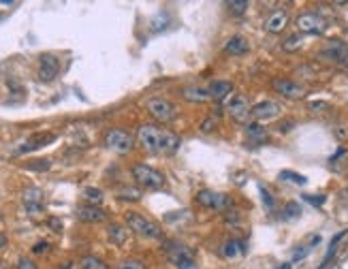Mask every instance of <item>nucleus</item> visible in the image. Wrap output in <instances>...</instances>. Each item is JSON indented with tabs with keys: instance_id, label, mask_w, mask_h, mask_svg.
Returning a JSON list of instances; mask_svg holds the SVG:
<instances>
[{
	"instance_id": "f257e3e1",
	"label": "nucleus",
	"mask_w": 348,
	"mask_h": 269,
	"mask_svg": "<svg viewBox=\"0 0 348 269\" xmlns=\"http://www.w3.org/2000/svg\"><path fill=\"white\" fill-rule=\"evenodd\" d=\"M137 141L143 145V150L152 154H175L182 145L177 134H173L167 128L154 126V124H143L137 128Z\"/></svg>"
},
{
	"instance_id": "f03ea898",
	"label": "nucleus",
	"mask_w": 348,
	"mask_h": 269,
	"mask_svg": "<svg viewBox=\"0 0 348 269\" xmlns=\"http://www.w3.org/2000/svg\"><path fill=\"white\" fill-rule=\"evenodd\" d=\"M126 224L133 233H137L139 237H145V239H160V237H163V231H160L158 224L147 220V218L141 216L139 211H128Z\"/></svg>"
},
{
	"instance_id": "7ed1b4c3",
	"label": "nucleus",
	"mask_w": 348,
	"mask_h": 269,
	"mask_svg": "<svg viewBox=\"0 0 348 269\" xmlns=\"http://www.w3.org/2000/svg\"><path fill=\"white\" fill-rule=\"evenodd\" d=\"M147 113L152 115L160 124H169L177 118V107L173 105L169 99H163V96H156V99L147 101Z\"/></svg>"
},
{
	"instance_id": "20e7f679",
	"label": "nucleus",
	"mask_w": 348,
	"mask_h": 269,
	"mask_svg": "<svg viewBox=\"0 0 348 269\" xmlns=\"http://www.w3.org/2000/svg\"><path fill=\"white\" fill-rule=\"evenodd\" d=\"M318 58L325 62L338 64V67H348V43L344 41H329L318 51Z\"/></svg>"
},
{
	"instance_id": "39448f33",
	"label": "nucleus",
	"mask_w": 348,
	"mask_h": 269,
	"mask_svg": "<svg viewBox=\"0 0 348 269\" xmlns=\"http://www.w3.org/2000/svg\"><path fill=\"white\" fill-rule=\"evenodd\" d=\"M133 177L137 179L139 186L143 188H160L165 184V175L160 171H156L154 167H147V165H135L133 167Z\"/></svg>"
},
{
	"instance_id": "423d86ee",
	"label": "nucleus",
	"mask_w": 348,
	"mask_h": 269,
	"mask_svg": "<svg viewBox=\"0 0 348 269\" xmlns=\"http://www.w3.org/2000/svg\"><path fill=\"white\" fill-rule=\"evenodd\" d=\"M105 145L111 152L118 154H128L135 145V139L128 134L126 131H120V128H111V131L105 133Z\"/></svg>"
},
{
	"instance_id": "0eeeda50",
	"label": "nucleus",
	"mask_w": 348,
	"mask_h": 269,
	"mask_svg": "<svg viewBox=\"0 0 348 269\" xmlns=\"http://www.w3.org/2000/svg\"><path fill=\"white\" fill-rule=\"evenodd\" d=\"M58 73H60V60L54 54H43L38 58V79L49 83L54 81Z\"/></svg>"
},
{
	"instance_id": "6e6552de",
	"label": "nucleus",
	"mask_w": 348,
	"mask_h": 269,
	"mask_svg": "<svg viewBox=\"0 0 348 269\" xmlns=\"http://www.w3.org/2000/svg\"><path fill=\"white\" fill-rule=\"evenodd\" d=\"M272 86H274V90L278 94H282L284 99H293V101H299V99H304V96L308 94V90L304 86H299V83H295L291 79H282V77L274 79Z\"/></svg>"
},
{
	"instance_id": "1a4fd4ad",
	"label": "nucleus",
	"mask_w": 348,
	"mask_h": 269,
	"mask_svg": "<svg viewBox=\"0 0 348 269\" xmlns=\"http://www.w3.org/2000/svg\"><path fill=\"white\" fill-rule=\"evenodd\" d=\"M297 28L299 32H306V34H318L327 28V22L318 13H301L297 17Z\"/></svg>"
},
{
	"instance_id": "9d476101",
	"label": "nucleus",
	"mask_w": 348,
	"mask_h": 269,
	"mask_svg": "<svg viewBox=\"0 0 348 269\" xmlns=\"http://www.w3.org/2000/svg\"><path fill=\"white\" fill-rule=\"evenodd\" d=\"M229 113L231 118L235 122H240V124H246L250 120V115H252V109H250V102L244 94H235L233 99L229 102Z\"/></svg>"
},
{
	"instance_id": "9b49d317",
	"label": "nucleus",
	"mask_w": 348,
	"mask_h": 269,
	"mask_svg": "<svg viewBox=\"0 0 348 269\" xmlns=\"http://www.w3.org/2000/svg\"><path fill=\"white\" fill-rule=\"evenodd\" d=\"M197 201L203 205V207H209V209H224L229 203L227 195L222 192H216V190H199L197 192Z\"/></svg>"
},
{
	"instance_id": "f8f14e48",
	"label": "nucleus",
	"mask_w": 348,
	"mask_h": 269,
	"mask_svg": "<svg viewBox=\"0 0 348 269\" xmlns=\"http://www.w3.org/2000/svg\"><path fill=\"white\" fill-rule=\"evenodd\" d=\"M22 203L24 207L28 209V214H38L43 211V190L36 188V186H30L22 192Z\"/></svg>"
},
{
	"instance_id": "ddd939ff",
	"label": "nucleus",
	"mask_w": 348,
	"mask_h": 269,
	"mask_svg": "<svg viewBox=\"0 0 348 269\" xmlns=\"http://www.w3.org/2000/svg\"><path fill=\"white\" fill-rule=\"evenodd\" d=\"M280 113V105L274 101H261L252 107V118L256 122H265V120H274L276 115Z\"/></svg>"
},
{
	"instance_id": "4468645a",
	"label": "nucleus",
	"mask_w": 348,
	"mask_h": 269,
	"mask_svg": "<svg viewBox=\"0 0 348 269\" xmlns=\"http://www.w3.org/2000/svg\"><path fill=\"white\" fill-rule=\"evenodd\" d=\"M77 218L83 222H103L107 218V211L101 209L99 205H81L77 207Z\"/></svg>"
},
{
	"instance_id": "2eb2a0df",
	"label": "nucleus",
	"mask_w": 348,
	"mask_h": 269,
	"mask_svg": "<svg viewBox=\"0 0 348 269\" xmlns=\"http://www.w3.org/2000/svg\"><path fill=\"white\" fill-rule=\"evenodd\" d=\"M56 139V134L51 133H43V134H35V137H30L26 141L24 145L17 147V154H26V152H32V150H38V147H43L45 143H51V141Z\"/></svg>"
},
{
	"instance_id": "dca6fc26",
	"label": "nucleus",
	"mask_w": 348,
	"mask_h": 269,
	"mask_svg": "<svg viewBox=\"0 0 348 269\" xmlns=\"http://www.w3.org/2000/svg\"><path fill=\"white\" fill-rule=\"evenodd\" d=\"M286 24H288V13L278 9V11H274L272 15L267 17L265 28H267V32H282L286 28Z\"/></svg>"
},
{
	"instance_id": "f3484780",
	"label": "nucleus",
	"mask_w": 348,
	"mask_h": 269,
	"mask_svg": "<svg viewBox=\"0 0 348 269\" xmlns=\"http://www.w3.org/2000/svg\"><path fill=\"white\" fill-rule=\"evenodd\" d=\"M208 92H209V99L224 101L231 92H233V83H231V81H211Z\"/></svg>"
},
{
	"instance_id": "a211bd4d",
	"label": "nucleus",
	"mask_w": 348,
	"mask_h": 269,
	"mask_svg": "<svg viewBox=\"0 0 348 269\" xmlns=\"http://www.w3.org/2000/svg\"><path fill=\"white\" fill-rule=\"evenodd\" d=\"M182 96L188 102H205L209 99V92L205 88H199V86H188L182 90Z\"/></svg>"
},
{
	"instance_id": "6ab92c4d",
	"label": "nucleus",
	"mask_w": 348,
	"mask_h": 269,
	"mask_svg": "<svg viewBox=\"0 0 348 269\" xmlns=\"http://www.w3.org/2000/svg\"><path fill=\"white\" fill-rule=\"evenodd\" d=\"M248 49H250V45L244 36H233L224 45V51H227V54H233V56H242V54H246Z\"/></svg>"
},
{
	"instance_id": "aec40b11",
	"label": "nucleus",
	"mask_w": 348,
	"mask_h": 269,
	"mask_svg": "<svg viewBox=\"0 0 348 269\" xmlns=\"http://www.w3.org/2000/svg\"><path fill=\"white\" fill-rule=\"evenodd\" d=\"M107 235H109V241H111V243H115V246H124L126 237H128V231L124 227H120V224H109Z\"/></svg>"
},
{
	"instance_id": "412c9836",
	"label": "nucleus",
	"mask_w": 348,
	"mask_h": 269,
	"mask_svg": "<svg viewBox=\"0 0 348 269\" xmlns=\"http://www.w3.org/2000/svg\"><path fill=\"white\" fill-rule=\"evenodd\" d=\"M240 254H246V243L240 241V239H229L224 243V256H229V259H235V256Z\"/></svg>"
},
{
	"instance_id": "4be33fe9",
	"label": "nucleus",
	"mask_w": 348,
	"mask_h": 269,
	"mask_svg": "<svg viewBox=\"0 0 348 269\" xmlns=\"http://www.w3.org/2000/svg\"><path fill=\"white\" fill-rule=\"evenodd\" d=\"M246 133H248L250 139L256 141V143H263V141H267V137H269L267 128H263L261 124H256V122H252V124L246 126Z\"/></svg>"
},
{
	"instance_id": "5701e85b",
	"label": "nucleus",
	"mask_w": 348,
	"mask_h": 269,
	"mask_svg": "<svg viewBox=\"0 0 348 269\" xmlns=\"http://www.w3.org/2000/svg\"><path fill=\"white\" fill-rule=\"evenodd\" d=\"M81 197H83V201H86V205H101V201H103V192L99 188H92V186L83 188Z\"/></svg>"
},
{
	"instance_id": "b1692460",
	"label": "nucleus",
	"mask_w": 348,
	"mask_h": 269,
	"mask_svg": "<svg viewBox=\"0 0 348 269\" xmlns=\"http://www.w3.org/2000/svg\"><path fill=\"white\" fill-rule=\"evenodd\" d=\"M278 177L282 179V182H291V184H297V186H306L308 184V177L299 175V173H295V171H280Z\"/></svg>"
},
{
	"instance_id": "393cba45",
	"label": "nucleus",
	"mask_w": 348,
	"mask_h": 269,
	"mask_svg": "<svg viewBox=\"0 0 348 269\" xmlns=\"http://www.w3.org/2000/svg\"><path fill=\"white\" fill-rule=\"evenodd\" d=\"M301 45H304V38H301L299 34H293V36H288L282 41V49L284 51H297L301 49Z\"/></svg>"
},
{
	"instance_id": "a878e982",
	"label": "nucleus",
	"mask_w": 348,
	"mask_h": 269,
	"mask_svg": "<svg viewBox=\"0 0 348 269\" xmlns=\"http://www.w3.org/2000/svg\"><path fill=\"white\" fill-rule=\"evenodd\" d=\"M79 267L81 269H107L105 263H103L101 259H96V256H83V259L79 261Z\"/></svg>"
},
{
	"instance_id": "bb28decb",
	"label": "nucleus",
	"mask_w": 348,
	"mask_h": 269,
	"mask_svg": "<svg viewBox=\"0 0 348 269\" xmlns=\"http://www.w3.org/2000/svg\"><path fill=\"white\" fill-rule=\"evenodd\" d=\"M118 195H120V199H124V201H139L141 190L131 188V186H122V188L118 190Z\"/></svg>"
},
{
	"instance_id": "cd10ccee",
	"label": "nucleus",
	"mask_w": 348,
	"mask_h": 269,
	"mask_svg": "<svg viewBox=\"0 0 348 269\" xmlns=\"http://www.w3.org/2000/svg\"><path fill=\"white\" fill-rule=\"evenodd\" d=\"M51 167V163L47 158H41V160H30L28 165H26V169L28 171H47Z\"/></svg>"
},
{
	"instance_id": "c85d7f7f",
	"label": "nucleus",
	"mask_w": 348,
	"mask_h": 269,
	"mask_svg": "<svg viewBox=\"0 0 348 269\" xmlns=\"http://www.w3.org/2000/svg\"><path fill=\"white\" fill-rule=\"evenodd\" d=\"M248 6H250L248 0H233V2H229V9H231V13H235V15H244Z\"/></svg>"
},
{
	"instance_id": "c756f323",
	"label": "nucleus",
	"mask_w": 348,
	"mask_h": 269,
	"mask_svg": "<svg viewBox=\"0 0 348 269\" xmlns=\"http://www.w3.org/2000/svg\"><path fill=\"white\" fill-rule=\"evenodd\" d=\"M115 269H147L143 261H137V259H128V261H122Z\"/></svg>"
},
{
	"instance_id": "7c9ffc66",
	"label": "nucleus",
	"mask_w": 348,
	"mask_h": 269,
	"mask_svg": "<svg viewBox=\"0 0 348 269\" xmlns=\"http://www.w3.org/2000/svg\"><path fill=\"white\" fill-rule=\"evenodd\" d=\"M216 126H218V118H216V115H208V118L201 122V126H199V128H201V133L208 134V133L214 131Z\"/></svg>"
},
{
	"instance_id": "2f4dec72",
	"label": "nucleus",
	"mask_w": 348,
	"mask_h": 269,
	"mask_svg": "<svg viewBox=\"0 0 348 269\" xmlns=\"http://www.w3.org/2000/svg\"><path fill=\"white\" fill-rule=\"evenodd\" d=\"M301 216V207L297 203H288L286 209H284V218H288V220H295V218Z\"/></svg>"
},
{
	"instance_id": "473e14b6",
	"label": "nucleus",
	"mask_w": 348,
	"mask_h": 269,
	"mask_svg": "<svg viewBox=\"0 0 348 269\" xmlns=\"http://www.w3.org/2000/svg\"><path fill=\"white\" fill-rule=\"evenodd\" d=\"M304 201L314 205V207H320V205L327 201V197L325 195H304Z\"/></svg>"
},
{
	"instance_id": "72a5a7b5",
	"label": "nucleus",
	"mask_w": 348,
	"mask_h": 269,
	"mask_svg": "<svg viewBox=\"0 0 348 269\" xmlns=\"http://www.w3.org/2000/svg\"><path fill=\"white\" fill-rule=\"evenodd\" d=\"M259 192H261V197H263V203H265V207L272 209V207H274V197H272V192L265 190V186H259Z\"/></svg>"
},
{
	"instance_id": "f704fd0d",
	"label": "nucleus",
	"mask_w": 348,
	"mask_h": 269,
	"mask_svg": "<svg viewBox=\"0 0 348 269\" xmlns=\"http://www.w3.org/2000/svg\"><path fill=\"white\" fill-rule=\"evenodd\" d=\"M17 269H38V267H36L35 261H30V259H26V256H22V259L17 261Z\"/></svg>"
},
{
	"instance_id": "c9c22d12",
	"label": "nucleus",
	"mask_w": 348,
	"mask_h": 269,
	"mask_svg": "<svg viewBox=\"0 0 348 269\" xmlns=\"http://www.w3.org/2000/svg\"><path fill=\"white\" fill-rule=\"evenodd\" d=\"M47 250H49V243L47 241H38V243H35L32 252H35V254H43V252H47Z\"/></svg>"
},
{
	"instance_id": "e433bc0d",
	"label": "nucleus",
	"mask_w": 348,
	"mask_h": 269,
	"mask_svg": "<svg viewBox=\"0 0 348 269\" xmlns=\"http://www.w3.org/2000/svg\"><path fill=\"white\" fill-rule=\"evenodd\" d=\"M47 224L51 227V231H56V233H60V231H62V222L58 220V218H49Z\"/></svg>"
},
{
	"instance_id": "4c0bfd02",
	"label": "nucleus",
	"mask_w": 348,
	"mask_h": 269,
	"mask_svg": "<svg viewBox=\"0 0 348 269\" xmlns=\"http://www.w3.org/2000/svg\"><path fill=\"white\" fill-rule=\"evenodd\" d=\"M310 109H312V111H323V109H327V102H323V101H312V102H310Z\"/></svg>"
},
{
	"instance_id": "58836bf2",
	"label": "nucleus",
	"mask_w": 348,
	"mask_h": 269,
	"mask_svg": "<svg viewBox=\"0 0 348 269\" xmlns=\"http://www.w3.org/2000/svg\"><path fill=\"white\" fill-rule=\"evenodd\" d=\"M293 126H295V122H293V120H286V122H280L278 131H280V133H288V131H291Z\"/></svg>"
},
{
	"instance_id": "ea45409f",
	"label": "nucleus",
	"mask_w": 348,
	"mask_h": 269,
	"mask_svg": "<svg viewBox=\"0 0 348 269\" xmlns=\"http://www.w3.org/2000/svg\"><path fill=\"white\" fill-rule=\"evenodd\" d=\"M0 248H6V233L0 231Z\"/></svg>"
},
{
	"instance_id": "a19ab883",
	"label": "nucleus",
	"mask_w": 348,
	"mask_h": 269,
	"mask_svg": "<svg viewBox=\"0 0 348 269\" xmlns=\"http://www.w3.org/2000/svg\"><path fill=\"white\" fill-rule=\"evenodd\" d=\"M291 267H293V265H291V263H284V265H280L278 269H291Z\"/></svg>"
},
{
	"instance_id": "79ce46f5",
	"label": "nucleus",
	"mask_w": 348,
	"mask_h": 269,
	"mask_svg": "<svg viewBox=\"0 0 348 269\" xmlns=\"http://www.w3.org/2000/svg\"><path fill=\"white\" fill-rule=\"evenodd\" d=\"M342 195H344V197H348V186H346V188L342 190Z\"/></svg>"
},
{
	"instance_id": "37998d69",
	"label": "nucleus",
	"mask_w": 348,
	"mask_h": 269,
	"mask_svg": "<svg viewBox=\"0 0 348 269\" xmlns=\"http://www.w3.org/2000/svg\"><path fill=\"white\" fill-rule=\"evenodd\" d=\"M0 19H2V17H0Z\"/></svg>"
}]
</instances>
